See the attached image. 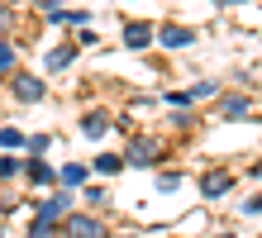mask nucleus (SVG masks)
<instances>
[{
    "label": "nucleus",
    "mask_w": 262,
    "mask_h": 238,
    "mask_svg": "<svg viewBox=\"0 0 262 238\" xmlns=\"http://www.w3.org/2000/svg\"><path fill=\"white\" fill-rule=\"evenodd\" d=\"M38 10L48 14V19H57V14H62V0H38Z\"/></svg>",
    "instance_id": "nucleus-24"
},
{
    "label": "nucleus",
    "mask_w": 262,
    "mask_h": 238,
    "mask_svg": "<svg viewBox=\"0 0 262 238\" xmlns=\"http://www.w3.org/2000/svg\"><path fill=\"white\" fill-rule=\"evenodd\" d=\"M86 205H96V210H100V205H110V190H105V186H91L86 190Z\"/></svg>",
    "instance_id": "nucleus-19"
},
{
    "label": "nucleus",
    "mask_w": 262,
    "mask_h": 238,
    "mask_svg": "<svg viewBox=\"0 0 262 238\" xmlns=\"http://www.w3.org/2000/svg\"><path fill=\"white\" fill-rule=\"evenodd\" d=\"M229 186H234V181H229V171H205V177H200V196L214 200V196H224Z\"/></svg>",
    "instance_id": "nucleus-9"
},
{
    "label": "nucleus",
    "mask_w": 262,
    "mask_h": 238,
    "mask_svg": "<svg viewBox=\"0 0 262 238\" xmlns=\"http://www.w3.org/2000/svg\"><path fill=\"white\" fill-rule=\"evenodd\" d=\"M214 238H234V233H214Z\"/></svg>",
    "instance_id": "nucleus-29"
},
{
    "label": "nucleus",
    "mask_w": 262,
    "mask_h": 238,
    "mask_svg": "<svg viewBox=\"0 0 262 238\" xmlns=\"http://www.w3.org/2000/svg\"><path fill=\"white\" fill-rule=\"evenodd\" d=\"M162 105H172V110H186V105H191V91H162Z\"/></svg>",
    "instance_id": "nucleus-18"
},
{
    "label": "nucleus",
    "mask_w": 262,
    "mask_h": 238,
    "mask_svg": "<svg viewBox=\"0 0 262 238\" xmlns=\"http://www.w3.org/2000/svg\"><path fill=\"white\" fill-rule=\"evenodd\" d=\"M48 143H53L48 134H34V138H24V148H29V157H38L43 148H48Z\"/></svg>",
    "instance_id": "nucleus-20"
},
{
    "label": "nucleus",
    "mask_w": 262,
    "mask_h": 238,
    "mask_svg": "<svg viewBox=\"0 0 262 238\" xmlns=\"http://www.w3.org/2000/svg\"><path fill=\"white\" fill-rule=\"evenodd\" d=\"M10 91H14V100H19V105H38V100H43V81H38V76H29V72L14 76Z\"/></svg>",
    "instance_id": "nucleus-4"
},
{
    "label": "nucleus",
    "mask_w": 262,
    "mask_h": 238,
    "mask_svg": "<svg viewBox=\"0 0 262 238\" xmlns=\"http://www.w3.org/2000/svg\"><path fill=\"white\" fill-rule=\"evenodd\" d=\"M0 148H5V153H19L24 148V134L14 129V124H0Z\"/></svg>",
    "instance_id": "nucleus-15"
},
{
    "label": "nucleus",
    "mask_w": 262,
    "mask_h": 238,
    "mask_svg": "<svg viewBox=\"0 0 262 238\" xmlns=\"http://www.w3.org/2000/svg\"><path fill=\"white\" fill-rule=\"evenodd\" d=\"M181 181H186V177H181V171H162V177H158V190H177Z\"/></svg>",
    "instance_id": "nucleus-21"
},
{
    "label": "nucleus",
    "mask_w": 262,
    "mask_h": 238,
    "mask_svg": "<svg viewBox=\"0 0 262 238\" xmlns=\"http://www.w3.org/2000/svg\"><path fill=\"white\" fill-rule=\"evenodd\" d=\"M72 62H76V43H57V48H48L43 67H48V72H67Z\"/></svg>",
    "instance_id": "nucleus-7"
},
{
    "label": "nucleus",
    "mask_w": 262,
    "mask_h": 238,
    "mask_svg": "<svg viewBox=\"0 0 262 238\" xmlns=\"http://www.w3.org/2000/svg\"><path fill=\"white\" fill-rule=\"evenodd\" d=\"M91 171H100V177H119L124 171V157L119 153H96V162H86Z\"/></svg>",
    "instance_id": "nucleus-10"
},
{
    "label": "nucleus",
    "mask_w": 262,
    "mask_h": 238,
    "mask_svg": "<svg viewBox=\"0 0 262 238\" xmlns=\"http://www.w3.org/2000/svg\"><path fill=\"white\" fill-rule=\"evenodd\" d=\"M152 38H158V29H152V24H143V19H138V24H124V48H129V53L152 48Z\"/></svg>",
    "instance_id": "nucleus-5"
},
{
    "label": "nucleus",
    "mask_w": 262,
    "mask_h": 238,
    "mask_svg": "<svg viewBox=\"0 0 262 238\" xmlns=\"http://www.w3.org/2000/svg\"><path fill=\"white\" fill-rule=\"evenodd\" d=\"M19 171H24V162H19V157H0V181H10V177H19Z\"/></svg>",
    "instance_id": "nucleus-16"
},
{
    "label": "nucleus",
    "mask_w": 262,
    "mask_h": 238,
    "mask_svg": "<svg viewBox=\"0 0 262 238\" xmlns=\"http://www.w3.org/2000/svg\"><path fill=\"white\" fill-rule=\"evenodd\" d=\"M224 5H238V0H224Z\"/></svg>",
    "instance_id": "nucleus-30"
},
{
    "label": "nucleus",
    "mask_w": 262,
    "mask_h": 238,
    "mask_svg": "<svg viewBox=\"0 0 262 238\" xmlns=\"http://www.w3.org/2000/svg\"><path fill=\"white\" fill-rule=\"evenodd\" d=\"M248 171H253V177H257V181H262V162H253V167H248Z\"/></svg>",
    "instance_id": "nucleus-27"
},
{
    "label": "nucleus",
    "mask_w": 262,
    "mask_h": 238,
    "mask_svg": "<svg viewBox=\"0 0 262 238\" xmlns=\"http://www.w3.org/2000/svg\"><path fill=\"white\" fill-rule=\"evenodd\" d=\"M24 177H29V186H53L57 171L43 162V157H29V162H24Z\"/></svg>",
    "instance_id": "nucleus-8"
},
{
    "label": "nucleus",
    "mask_w": 262,
    "mask_h": 238,
    "mask_svg": "<svg viewBox=\"0 0 262 238\" xmlns=\"http://www.w3.org/2000/svg\"><path fill=\"white\" fill-rule=\"evenodd\" d=\"M158 43L177 53V48H191V43H195V34H191V29H181V24H162V29H158Z\"/></svg>",
    "instance_id": "nucleus-6"
},
{
    "label": "nucleus",
    "mask_w": 262,
    "mask_h": 238,
    "mask_svg": "<svg viewBox=\"0 0 262 238\" xmlns=\"http://www.w3.org/2000/svg\"><path fill=\"white\" fill-rule=\"evenodd\" d=\"M0 238H5V229H0Z\"/></svg>",
    "instance_id": "nucleus-31"
},
{
    "label": "nucleus",
    "mask_w": 262,
    "mask_h": 238,
    "mask_svg": "<svg viewBox=\"0 0 262 238\" xmlns=\"http://www.w3.org/2000/svg\"><path fill=\"white\" fill-rule=\"evenodd\" d=\"M158 157H162V143L158 138H134L124 167H158Z\"/></svg>",
    "instance_id": "nucleus-3"
},
{
    "label": "nucleus",
    "mask_w": 262,
    "mask_h": 238,
    "mask_svg": "<svg viewBox=\"0 0 262 238\" xmlns=\"http://www.w3.org/2000/svg\"><path fill=\"white\" fill-rule=\"evenodd\" d=\"M238 210H243V214H248V219H253V214H262V196H248V200H243V205H238Z\"/></svg>",
    "instance_id": "nucleus-23"
},
{
    "label": "nucleus",
    "mask_w": 262,
    "mask_h": 238,
    "mask_svg": "<svg viewBox=\"0 0 262 238\" xmlns=\"http://www.w3.org/2000/svg\"><path fill=\"white\" fill-rule=\"evenodd\" d=\"M115 238H138V233H115Z\"/></svg>",
    "instance_id": "nucleus-28"
},
{
    "label": "nucleus",
    "mask_w": 262,
    "mask_h": 238,
    "mask_svg": "<svg viewBox=\"0 0 262 238\" xmlns=\"http://www.w3.org/2000/svg\"><path fill=\"white\" fill-rule=\"evenodd\" d=\"M62 238H105V224H100V214H67Z\"/></svg>",
    "instance_id": "nucleus-1"
},
{
    "label": "nucleus",
    "mask_w": 262,
    "mask_h": 238,
    "mask_svg": "<svg viewBox=\"0 0 262 238\" xmlns=\"http://www.w3.org/2000/svg\"><path fill=\"white\" fill-rule=\"evenodd\" d=\"M248 105H253L248 95H229V100L220 105V115H224V119H243V115H248Z\"/></svg>",
    "instance_id": "nucleus-13"
},
{
    "label": "nucleus",
    "mask_w": 262,
    "mask_h": 238,
    "mask_svg": "<svg viewBox=\"0 0 262 238\" xmlns=\"http://www.w3.org/2000/svg\"><path fill=\"white\" fill-rule=\"evenodd\" d=\"M205 95H214V86H210V81H200V86H191V100H205Z\"/></svg>",
    "instance_id": "nucleus-25"
},
{
    "label": "nucleus",
    "mask_w": 262,
    "mask_h": 238,
    "mask_svg": "<svg viewBox=\"0 0 262 238\" xmlns=\"http://www.w3.org/2000/svg\"><path fill=\"white\" fill-rule=\"evenodd\" d=\"M34 214H38V219H53V224H62V219L72 214V190H67V186H62V190H53L48 200H38V205H34Z\"/></svg>",
    "instance_id": "nucleus-2"
},
{
    "label": "nucleus",
    "mask_w": 262,
    "mask_h": 238,
    "mask_svg": "<svg viewBox=\"0 0 262 238\" xmlns=\"http://www.w3.org/2000/svg\"><path fill=\"white\" fill-rule=\"evenodd\" d=\"M10 19H14V10H10V5H0V34L10 29Z\"/></svg>",
    "instance_id": "nucleus-26"
},
{
    "label": "nucleus",
    "mask_w": 262,
    "mask_h": 238,
    "mask_svg": "<svg viewBox=\"0 0 262 238\" xmlns=\"http://www.w3.org/2000/svg\"><path fill=\"white\" fill-rule=\"evenodd\" d=\"M0 72H14V48L0 43Z\"/></svg>",
    "instance_id": "nucleus-22"
},
{
    "label": "nucleus",
    "mask_w": 262,
    "mask_h": 238,
    "mask_svg": "<svg viewBox=\"0 0 262 238\" xmlns=\"http://www.w3.org/2000/svg\"><path fill=\"white\" fill-rule=\"evenodd\" d=\"M86 19H91V10H62V14H57L53 24H76V29H81Z\"/></svg>",
    "instance_id": "nucleus-17"
},
{
    "label": "nucleus",
    "mask_w": 262,
    "mask_h": 238,
    "mask_svg": "<svg viewBox=\"0 0 262 238\" xmlns=\"http://www.w3.org/2000/svg\"><path fill=\"white\" fill-rule=\"evenodd\" d=\"M81 134L86 138H105L110 134V115H105V110H91V115L81 119Z\"/></svg>",
    "instance_id": "nucleus-11"
},
{
    "label": "nucleus",
    "mask_w": 262,
    "mask_h": 238,
    "mask_svg": "<svg viewBox=\"0 0 262 238\" xmlns=\"http://www.w3.org/2000/svg\"><path fill=\"white\" fill-rule=\"evenodd\" d=\"M29 238H62V224H53V219H38V214H34V224H29Z\"/></svg>",
    "instance_id": "nucleus-14"
},
{
    "label": "nucleus",
    "mask_w": 262,
    "mask_h": 238,
    "mask_svg": "<svg viewBox=\"0 0 262 238\" xmlns=\"http://www.w3.org/2000/svg\"><path fill=\"white\" fill-rule=\"evenodd\" d=\"M86 177H91V167H86V162H67L62 171H57V181H62L67 190H72V186H86Z\"/></svg>",
    "instance_id": "nucleus-12"
}]
</instances>
